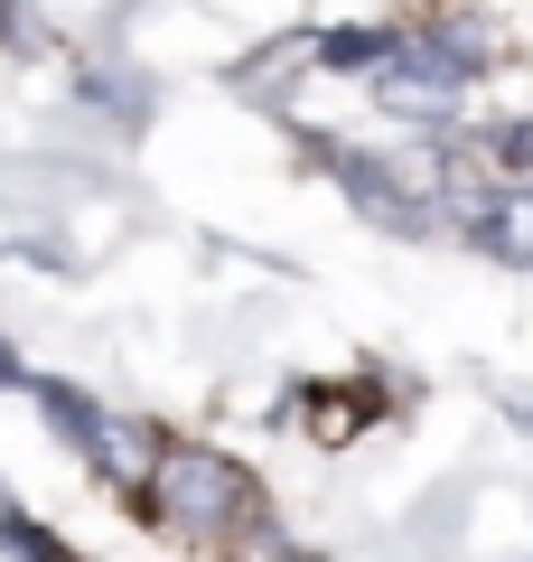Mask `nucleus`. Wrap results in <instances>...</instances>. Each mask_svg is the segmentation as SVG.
I'll list each match as a JSON object with an SVG mask.
<instances>
[{"instance_id":"4","label":"nucleus","mask_w":533,"mask_h":562,"mask_svg":"<svg viewBox=\"0 0 533 562\" xmlns=\"http://www.w3.org/2000/svg\"><path fill=\"white\" fill-rule=\"evenodd\" d=\"M487 169H496V179H524V169H533V113H514V122L487 132Z\"/></svg>"},{"instance_id":"2","label":"nucleus","mask_w":533,"mask_h":562,"mask_svg":"<svg viewBox=\"0 0 533 562\" xmlns=\"http://www.w3.org/2000/svg\"><path fill=\"white\" fill-rule=\"evenodd\" d=\"M29 394H38V413L57 422V441L76 450L84 469H94L103 487H122V497H140L150 487V469H159V441L169 431H150V422H122V413H103L84 384H66V375H29Z\"/></svg>"},{"instance_id":"5","label":"nucleus","mask_w":533,"mask_h":562,"mask_svg":"<svg viewBox=\"0 0 533 562\" xmlns=\"http://www.w3.org/2000/svg\"><path fill=\"white\" fill-rule=\"evenodd\" d=\"M10 20H20V10H10V0H0V29H10Z\"/></svg>"},{"instance_id":"1","label":"nucleus","mask_w":533,"mask_h":562,"mask_svg":"<svg viewBox=\"0 0 533 562\" xmlns=\"http://www.w3.org/2000/svg\"><path fill=\"white\" fill-rule=\"evenodd\" d=\"M132 516L159 525V535H178V543H197V553H225V562L272 543L262 479L243 460H225V450H206V441H159V469L132 497Z\"/></svg>"},{"instance_id":"3","label":"nucleus","mask_w":533,"mask_h":562,"mask_svg":"<svg viewBox=\"0 0 533 562\" xmlns=\"http://www.w3.org/2000/svg\"><path fill=\"white\" fill-rule=\"evenodd\" d=\"M299 150H309V160H318V169H328V179H337V188L355 198V216L394 225V235H431V225H440V216H421L431 198H421V188L402 179L394 160H375V150H355V140H328L318 122H299Z\"/></svg>"}]
</instances>
